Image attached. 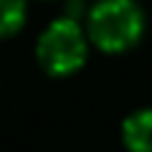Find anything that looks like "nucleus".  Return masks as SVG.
Returning a JSON list of instances; mask_svg holds the SVG:
<instances>
[{
  "label": "nucleus",
  "mask_w": 152,
  "mask_h": 152,
  "mask_svg": "<svg viewBox=\"0 0 152 152\" xmlns=\"http://www.w3.org/2000/svg\"><path fill=\"white\" fill-rule=\"evenodd\" d=\"M145 15L134 0H99L89 13V38L107 53H122L142 38Z\"/></svg>",
  "instance_id": "obj_1"
},
{
  "label": "nucleus",
  "mask_w": 152,
  "mask_h": 152,
  "mask_svg": "<svg viewBox=\"0 0 152 152\" xmlns=\"http://www.w3.org/2000/svg\"><path fill=\"white\" fill-rule=\"evenodd\" d=\"M38 64L51 76H71L86 61V36L74 18L53 20L38 38Z\"/></svg>",
  "instance_id": "obj_2"
},
{
  "label": "nucleus",
  "mask_w": 152,
  "mask_h": 152,
  "mask_svg": "<svg viewBox=\"0 0 152 152\" xmlns=\"http://www.w3.org/2000/svg\"><path fill=\"white\" fill-rule=\"evenodd\" d=\"M122 140L129 152H152V109H140L122 124Z\"/></svg>",
  "instance_id": "obj_3"
},
{
  "label": "nucleus",
  "mask_w": 152,
  "mask_h": 152,
  "mask_svg": "<svg viewBox=\"0 0 152 152\" xmlns=\"http://www.w3.org/2000/svg\"><path fill=\"white\" fill-rule=\"evenodd\" d=\"M26 0H0V38L15 36L26 23Z\"/></svg>",
  "instance_id": "obj_4"
}]
</instances>
